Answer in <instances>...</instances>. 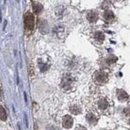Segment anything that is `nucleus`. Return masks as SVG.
Here are the masks:
<instances>
[{
    "label": "nucleus",
    "mask_w": 130,
    "mask_h": 130,
    "mask_svg": "<svg viewBox=\"0 0 130 130\" xmlns=\"http://www.w3.org/2000/svg\"><path fill=\"white\" fill-rule=\"evenodd\" d=\"M24 26L28 31H32L34 28V16L31 12H27L24 15Z\"/></svg>",
    "instance_id": "nucleus-1"
},
{
    "label": "nucleus",
    "mask_w": 130,
    "mask_h": 130,
    "mask_svg": "<svg viewBox=\"0 0 130 130\" xmlns=\"http://www.w3.org/2000/svg\"><path fill=\"white\" fill-rule=\"evenodd\" d=\"M93 79H94L96 83L99 84H104L108 80V76L107 74L103 71H99L96 72L93 75Z\"/></svg>",
    "instance_id": "nucleus-2"
},
{
    "label": "nucleus",
    "mask_w": 130,
    "mask_h": 130,
    "mask_svg": "<svg viewBox=\"0 0 130 130\" xmlns=\"http://www.w3.org/2000/svg\"><path fill=\"white\" fill-rule=\"evenodd\" d=\"M73 82V77L70 75H66L61 82V85L63 89H69L71 87V85Z\"/></svg>",
    "instance_id": "nucleus-3"
},
{
    "label": "nucleus",
    "mask_w": 130,
    "mask_h": 130,
    "mask_svg": "<svg viewBox=\"0 0 130 130\" xmlns=\"http://www.w3.org/2000/svg\"><path fill=\"white\" fill-rule=\"evenodd\" d=\"M73 124V120L70 116H65L63 119V126L65 128H72Z\"/></svg>",
    "instance_id": "nucleus-4"
},
{
    "label": "nucleus",
    "mask_w": 130,
    "mask_h": 130,
    "mask_svg": "<svg viewBox=\"0 0 130 130\" xmlns=\"http://www.w3.org/2000/svg\"><path fill=\"white\" fill-rule=\"evenodd\" d=\"M116 94H117V97H118V99L120 101H126L128 99V94L127 93H126L124 90L123 89H118L116 91Z\"/></svg>",
    "instance_id": "nucleus-5"
},
{
    "label": "nucleus",
    "mask_w": 130,
    "mask_h": 130,
    "mask_svg": "<svg viewBox=\"0 0 130 130\" xmlns=\"http://www.w3.org/2000/svg\"><path fill=\"white\" fill-rule=\"evenodd\" d=\"M39 30L42 34H47L49 31V26L46 20H41L39 24Z\"/></svg>",
    "instance_id": "nucleus-6"
},
{
    "label": "nucleus",
    "mask_w": 130,
    "mask_h": 130,
    "mask_svg": "<svg viewBox=\"0 0 130 130\" xmlns=\"http://www.w3.org/2000/svg\"><path fill=\"white\" fill-rule=\"evenodd\" d=\"M87 19L90 23H95L98 20V19H99V15H98V14L95 11H90L87 14Z\"/></svg>",
    "instance_id": "nucleus-7"
},
{
    "label": "nucleus",
    "mask_w": 130,
    "mask_h": 130,
    "mask_svg": "<svg viewBox=\"0 0 130 130\" xmlns=\"http://www.w3.org/2000/svg\"><path fill=\"white\" fill-rule=\"evenodd\" d=\"M54 32H55V34L58 36V38L59 37V38H63L64 34H65V28L63 26H61V25H58V26H56L54 28Z\"/></svg>",
    "instance_id": "nucleus-8"
},
{
    "label": "nucleus",
    "mask_w": 130,
    "mask_h": 130,
    "mask_svg": "<svg viewBox=\"0 0 130 130\" xmlns=\"http://www.w3.org/2000/svg\"><path fill=\"white\" fill-rule=\"evenodd\" d=\"M108 103L107 101L105 99H101L98 102V107H99L100 110H106L108 107Z\"/></svg>",
    "instance_id": "nucleus-9"
},
{
    "label": "nucleus",
    "mask_w": 130,
    "mask_h": 130,
    "mask_svg": "<svg viewBox=\"0 0 130 130\" xmlns=\"http://www.w3.org/2000/svg\"><path fill=\"white\" fill-rule=\"evenodd\" d=\"M86 120L90 124L94 125L98 123V118L93 113H89L86 116Z\"/></svg>",
    "instance_id": "nucleus-10"
},
{
    "label": "nucleus",
    "mask_w": 130,
    "mask_h": 130,
    "mask_svg": "<svg viewBox=\"0 0 130 130\" xmlns=\"http://www.w3.org/2000/svg\"><path fill=\"white\" fill-rule=\"evenodd\" d=\"M32 10H34V13H36V14L40 13V12L42 11V9H43L42 5V4H41V3H39L32 2Z\"/></svg>",
    "instance_id": "nucleus-11"
},
{
    "label": "nucleus",
    "mask_w": 130,
    "mask_h": 130,
    "mask_svg": "<svg viewBox=\"0 0 130 130\" xmlns=\"http://www.w3.org/2000/svg\"><path fill=\"white\" fill-rule=\"evenodd\" d=\"M94 38L98 42H99L101 44L104 41V35L102 32H96L94 34Z\"/></svg>",
    "instance_id": "nucleus-12"
},
{
    "label": "nucleus",
    "mask_w": 130,
    "mask_h": 130,
    "mask_svg": "<svg viewBox=\"0 0 130 130\" xmlns=\"http://www.w3.org/2000/svg\"><path fill=\"white\" fill-rule=\"evenodd\" d=\"M103 16H104V18L105 20H108V21H110V20H111L114 19V14H113V12L111 11H110V10H107L105 12H104V14H103Z\"/></svg>",
    "instance_id": "nucleus-13"
},
{
    "label": "nucleus",
    "mask_w": 130,
    "mask_h": 130,
    "mask_svg": "<svg viewBox=\"0 0 130 130\" xmlns=\"http://www.w3.org/2000/svg\"><path fill=\"white\" fill-rule=\"evenodd\" d=\"M70 111L72 114H74V115H78V114H80L81 112L80 108L77 105H74V106H72V107H70Z\"/></svg>",
    "instance_id": "nucleus-14"
},
{
    "label": "nucleus",
    "mask_w": 130,
    "mask_h": 130,
    "mask_svg": "<svg viewBox=\"0 0 130 130\" xmlns=\"http://www.w3.org/2000/svg\"><path fill=\"white\" fill-rule=\"evenodd\" d=\"M1 119L2 120H7V113L4 110L3 107H1Z\"/></svg>",
    "instance_id": "nucleus-15"
},
{
    "label": "nucleus",
    "mask_w": 130,
    "mask_h": 130,
    "mask_svg": "<svg viewBox=\"0 0 130 130\" xmlns=\"http://www.w3.org/2000/svg\"><path fill=\"white\" fill-rule=\"evenodd\" d=\"M117 61V58L115 56H111V57H110L109 59H107V62L108 64H111V63H116Z\"/></svg>",
    "instance_id": "nucleus-16"
},
{
    "label": "nucleus",
    "mask_w": 130,
    "mask_h": 130,
    "mask_svg": "<svg viewBox=\"0 0 130 130\" xmlns=\"http://www.w3.org/2000/svg\"><path fill=\"white\" fill-rule=\"evenodd\" d=\"M124 113L126 116H130V107H127L124 110Z\"/></svg>",
    "instance_id": "nucleus-17"
},
{
    "label": "nucleus",
    "mask_w": 130,
    "mask_h": 130,
    "mask_svg": "<svg viewBox=\"0 0 130 130\" xmlns=\"http://www.w3.org/2000/svg\"><path fill=\"white\" fill-rule=\"evenodd\" d=\"M76 130H86V128H85V127H83V126H81V125H79V126H77Z\"/></svg>",
    "instance_id": "nucleus-18"
},
{
    "label": "nucleus",
    "mask_w": 130,
    "mask_h": 130,
    "mask_svg": "<svg viewBox=\"0 0 130 130\" xmlns=\"http://www.w3.org/2000/svg\"><path fill=\"white\" fill-rule=\"evenodd\" d=\"M129 123H130V119H129Z\"/></svg>",
    "instance_id": "nucleus-19"
}]
</instances>
